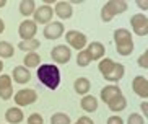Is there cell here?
Listing matches in <instances>:
<instances>
[{"mask_svg": "<svg viewBox=\"0 0 148 124\" xmlns=\"http://www.w3.org/2000/svg\"><path fill=\"white\" fill-rule=\"evenodd\" d=\"M38 79L47 88L56 90L59 87V83H60V72L52 64H44V65L39 67V70H38Z\"/></svg>", "mask_w": 148, "mask_h": 124, "instance_id": "cell-1", "label": "cell"}, {"mask_svg": "<svg viewBox=\"0 0 148 124\" xmlns=\"http://www.w3.org/2000/svg\"><path fill=\"white\" fill-rule=\"evenodd\" d=\"M99 72L103 74L106 80L109 82H117L124 77V72H125V67L122 64H116L111 59H104V61L99 62Z\"/></svg>", "mask_w": 148, "mask_h": 124, "instance_id": "cell-2", "label": "cell"}, {"mask_svg": "<svg viewBox=\"0 0 148 124\" xmlns=\"http://www.w3.org/2000/svg\"><path fill=\"white\" fill-rule=\"evenodd\" d=\"M114 41L117 44V52L121 56H129L134 51V41H132V34L130 31L119 28L114 31Z\"/></svg>", "mask_w": 148, "mask_h": 124, "instance_id": "cell-3", "label": "cell"}, {"mask_svg": "<svg viewBox=\"0 0 148 124\" xmlns=\"http://www.w3.org/2000/svg\"><path fill=\"white\" fill-rule=\"evenodd\" d=\"M127 8H129L127 2H122V0H109V2L104 3V7L101 10V18H103V21L109 23L116 15L127 12Z\"/></svg>", "mask_w": 148, "mask_h": 124, "instance_id": "cell-4", "label": "cell"}, {"mask_svg": "<svg viewBox=\"0 0 148 124\" xmlns=\"http://www.w3.org/2000/svg\"><path fill=\"white\" fill-rule=\"evenodd\" d=\"M130 23H132V28H134L135 34H138V36L148 34V18L145 15H142V13L134 15L130 18Z\"/></svg>", "mask_w": 148, "mask_h": 124, "instance_id": "cell-5", "label": "cell"}, {"mask_svg": "<svg viewBox=\"0 0 148 124\" xmlns=\"http://www.w3.org/2000/svg\"><path fill=\"white\" fill-rule=\"evenodd\" d=\"M65 39H67V43L75 49H83L86 46V36L83 34V33H80V31H75V30L69 31L65 34Z\"/></svg>", "mask_w": 148, "mask_h": 124, "instance_id": "cell-6", "label": "cell"}, {"mask_svg": "<svg viewBox=\"0 0 148 124\" xmlns=\"http://www.w3.org/2000/svg\"><path fill=\"white\" fill-rule=\"evenodd\" d=\"M36 98H38V93L34 90H20L15 95V101L18 106H28V105L36 101Z\"/></svg>", "mask_w": 148, "mask_h": 124, "instance_id": "cell-7", "label": "cell"}, {"mask_svg": "<svg viewBox=\"0 0 148 124\" xmlns=\"http://www.w3.org/2000/svg\"><path fill=\"white\" fill-rule=\"evenodd\" d=\"M51 56H52V59L57 64H67L70 61V57H72V52H70V49L67 46L60 44V46H57V48L52 49Z\"/></svg>", "mask_w": 148, "mask_h": 124, "instance_id": "cell-8", "label": "cell"}, {"mask_svg": "<svg viewBox=\"0 0 148 124\" xmlns=\"http://www.w3.org/2000/svg\"><path fill=\"white\" fill-rule=\"evenodd\" d=\"M36 31H38V28H36V23L31 21V20H25V21L20 25V36L23 38V41L34 39Z\"/></svg>", "mask_w": 148, "mask_h": 124, "instance_id": "cell-9", "label": "cell"}, {"mask_svg": "<svg viewBox=\"0 0 148 124\" xmlns=\"http://www.w3.org/2000/svg\"><path fill=\"white\" fill-rule=\"evenodd\" d=\"M132 88L140 98H148V80L145 77H135L134 82H132Z\"/></svg>", "mask_w": 148, "mask_h": 124, "instance_id": "cell-10", "label": "cell"}, {"mask_svg": "<svg viewBox=\"0 0 148 124\" xmlns=\"http://www.w3.org/2000/svg\"><path fill=\"white\" fill-rule=\"evenodd\" d=\"M52 13H54V10L49 5H42L38 10H34V23H42L44 25V23L51 21Z\"/></svg>", "mask_w": 148, "mask_h": 124, "instance_id": "cell-11", "label": "cell"}, {"mask_svg": "<svg viewBox=\"0 0 148 124\" xmlns=\"http://www.w3.org/2000/svg\"><path fill=\"white\" fill-rule=\"evenodd\" d=\"M62 33H64V25L59 21H54V23H49L46 30H44V38H47V39H57V38H60Z\"/></svg>", "mask_w": 148, "mask_h": 124, "instance_id": "cell-12", "label": "cell"}, {"mask_svg": "<svg viewBox=\"0 0 148 124\" xmlns=\"http://www.w3.org/2000/svg\"><path fill=\"white\" fill-rule=\"evenodd\" d=\"M13 93V87H12V79L8 75L0 77V98L2 100H10Z\"/></svg>", "mask_w": 148, "mask_h": 124, "instance_id": "cell-13", "label": "cell"}, {"mask_svg": "<svg viewBox=\"0 0 148 124\" xmlns=\"http://www.w3.org/2000/svg\"><path fill=\"white\" fill-rule=\"evenodd\" d=\"M119 95H122V92L117 85H109V87H104V88L101 90V100L104 103H109L111 100H114Z\"/></svg>", "mask_w": 148, "mask_h": 124, "instance_id": "cell-14", "label": "cell"}, {"mask_svg": "<svg viewBox=\"0 0 148 124\" xmlns=\"http://www.w3.org/2000/svg\"><path fill=\"white\" fill-rule=\"evenodd\" d=\"M56 13L57 17H60L62 20H67V18L72 17L73 13V8H72V5L69 2H57L56 5Z\"/></svg>", "mask_w": 148, "mask_h": 124, "instance_id": "cell-15", "label": "cell"}, {"mask_svg": "<svg viewBox=\"0 0 148 124\" xmlns=\"http://www.w3.org/2000/svg\"><path fill=\"white\" fill-rule=\"evenodd\" d=\"M31 79V74L26 67H15L13 69V80L16 83H28Z\"/></svg>", "mask_w": 148, "mask_h": 124, "instance_id": "cell-16", "label": "cell"}, {"mask_svg": "<svg viewBox=\"0 0 148 124\" xmlns=\"http://www.w3.org/2000/svg\"><path fill=\"white\" fill-rule=\"evenodd\" d=\"M86 51H88V54H90L91 61H98V59H101L104 56V46L101 44V43H96V41L90 44V48H88Z\"/></svg>", "mask_w": 148, "mask_h": 124, "instance_id": "cell-17", "label": "cell"}, {"mask_svg": "<svg viewBox=\"0 0 148 124\" xmlns=\"http://www.w3.org/2000/svg\"><path fill=\"white\" fill-rule=\"evenodd\" d=\"M5 118H7V121L12 124H18V123H21L23 121V111L20 110V108H10L7 113H5Z\"/></svg>", "mask_w": 148, "mask_h": 124, "instance_id": "cell-18", "label": "cell"}, {"mask_svg": "<svg viewBox=\"0 0 148 124\" xmlns=\"http://www.w3.org/2000/svg\"><path fill=\"white\" fill-rule=\"evenodd\" d=\"M73 87H75V92L78 93V95H85V93H88L90 92V88H91V83H90V80L88 79H77L75 80V83H73Z\"/></svg>", "mask_w": 148, "mask_h": 124, "instance_id": "cell-19", "label": "cell"}, {"mask_svg": "<svg viewBox=\"0 0 148 124\" xmlns=\"http://www.w3.org/2000/svg\"><path fill=\"white\" fill-rule=\"evenodd\" d=\"M108 105H109V108H111L112 111H122L124 108L127 106V100H125L124 95H119V96H116L114 100H111Z\"/></svg>", "mask_w": 148, "mask_h": 124, "instance_id": "cell-20", "label": "cell"}, {"mask_svg": "<svg viewBox=\"0 0 148 124\" xmlns=\"http://www.w3.org/2000/svg\"><path fill=\"white\" fill-rule=\"evenodd\" d=\"M82 108L88 113H93V111L98 110V101H96L95 96H85L82 100Z\"/></svg>", "mask_w": 148, "mask_h": 124, "instance_id": "cell-21", "label": "cell"}, {"mask_svg": "<svg viewBox=\"0 0 148 124\" xmlns=\"http://www.w3.org/2000/svg\"><path fill=\"white\" fill-rule=\"evenodd\" d=\"M34 2L33 0H23L21 3H20V13L25 15V17H29L33 12H34Z\"/></svg>", "mask_w": 148, "mask_h": 124, "instance_id": "cell-22", "label": "cell"}, {"mask_svg": "<svg viewBox=\"0 0 148 124\" xmlns=\"http://www.w3.org/2000/svg\"><path fill=\"white\" fill-rule=\"evenodd\" d=\"M41 46V43L38 39H29V41H21L20 44H18V48L21 49V51H34V49H38Z\"/></svg>", "mask_w": 148, "mask_h": 124, "instance_id": "cell-23", "label": "cell"}, {"mask_svg": "<svg viewBox=\"0 0 148 124\" xmlns=\"http://www.w3.org/2000/svg\"><path fill=\"white\" fill-rule=\"evenodd\" d=\"M15 52L13 46L10 43H5V41H0V57H12Z\"/></svg>", "mask_w": 148, "mask_h": 124, "instance_id": "cell-24", "label": "cell"}, {"mask_svg": "<svg viewBox=\"0 0 148 124\" xmlns=\"http://www.w3.org/2000/svg\"><path fill=\"white\" fill-rule=\"evenodd\" d=\"M39 61H41V57H39L36 52H29L26 57H25V65L33 69V67H38V65H39Z\"/></svg>", "mask_w": 148, "mask_h": 124, "instance_id": "cell-25", "label": "cell"}, {"mask_svg": "<svg viewBox=\"0 0 148 124\" xmlns=\"http://www.w3.org/2000/svg\"><path fill=\"white\" fill-rule=\"evenodd\" d=\"M90 62H91V57H90V54H88L86 49H85V51H80L78 57H77V64H78L80 67H86Z\"/></svg>", "mask_w": 148, "mask_h": 124, "instance_id": "cell-26", "label": "cell"}, {"mask_svg": "<svg viewBox=\"0 0 148 124\" xmlns=\"http://www.w3.org/2000/svg\"><path fill=\"white\" fill-rule=\"evenodd\" d=\"M51 124H70V118L64 113H57L51 118Z\"/></svg>", "mask_w": 148, "mask_h": 124, "instance_id": "cell-27", "label": "cell"}, {"mask_svg": "<svg viewBox=\"0 0 148 124\" xmlns=\"http://www.w3.org/2000/svg\"><path fill=\"white\" fill-rule=\"evenodd\" d=\"M127 124H145V121H143V118L140 114H130L129 116V121H127Z\"/></svg>", "mask_w": 148, "mask_h": 124, "instance_id": "cell-28", "label": "cell"}, {"mask_svg": "<svg viewBox=\"0 0 148 124\" xmlns=\"http://www.w3.org/2000/svg\"><path fill=\"white\" fill-rule=\"evenodd\" d=\"M28 124H44L42 118H41V114H31L29 118H28Z\"/></svg>", "mask_w": 148, "mask_h": 124, "instance_id": "cell-29", "label": "cell"}, {"mask_svg": "<svg viewBox=\"0 0 148 124\" xmlns=\"http://www.w3.org/2000/svg\"><path fill=\"white\" fill-rule=\"evenodd\" d=\"M138 64H140V67H143V69H147V67H148V51H145V52L140 56Z\"/></svg>", "mask_w": 148, "mask_h": 124, "instance_id": "cell-30", "label": "cell"}, {"mask_svg": "<svg viewBox=\"0 0 148 124\" xmlns=\"http://www.w3.org/2000/svg\"><path fill=\"white\" fill-rule=\"evenodd\" d=\"M108 124H124V121H122V118H119V116H111L108 119Z\"/></svg>", "mask_w": 148, "mask_h": 124, "instance_id": "cell-31", "label": "cell"}, {"mask_svg": "<svg viewBox=\"0 0 148 124\" xmlns=\"http://www.w3.org/2000/svg\"><path fill=\"white\" fill-rule=\"evenodd\" d=\"M77 124H95V123H93V121L90 119V118H86V116H83V118H80V119L77 121Z\"/></svg>", "mask_w": 148, "mask_h": 124, "instance_id": "cell-32", "label": "cell"}, {"mask_svg": "<svg viewBox=\"0 0 148 124\" xmlns=\"http://www.w3.org/2000/svg\"><path fill=\"white\" fill-rule=\"evenodd\" d=\"M142 111H143L145 114H148V105L147 103H142Z\"/></svg>", "mask_w": 148, "mask_h": 124, "instance_id": "cell-33", "label": "cell"}, {"mask_svg": "<svg viewBox=\"0 0 148 124\" xmlns=\"http://www.w3.org/2000/svg\"><path fill=\"white\" fill-rule=\"evenodd\" d=\"M3 30H5V23L2 21V18H0V34L3 33Z\"/></svg>", "mask_w": 148, "mask_h": 124, "instance_id": "cell-34", "label": "cell"}, {"mask_svg": "<svg viewBox=\"0 0 148 124\" xmlns=\"http://www.w3.org/2000/svg\"><path fill=\"white\" fill-rule=\"evenodd\" d=\"M138 5H140V7H142V8H147V7H148V3H147V2H138Z\"/></svg>", "mask_w": 148, "mask_h": 124, "instance_id": "cell-35", "label": "cell"}, {"mask_svg": "<svg viewBox=\"0 0 148 124\" xmlns=\"http://www.w3.org/2000/svg\"><path fill=\"white\" fill-rule=\"evenodd\" d=\"M5 3H7L5 0H0V7H5Z\"/></svg>", "mask_w": 148, "mask_h": 124, "instance_id": "cell-36", "label": "cell"}, {"mask_svg": "<svg viewBox=\"0 0 148 124\" xmlns=\"http://www.w3.org/2000/svg\"><path fill=\"white\" fill-rule=\"evenodd\" d=\"M2 69H3V62L0 61V72H2Z\"/></svg>", "mask_w": 148, "mask_h": 124, "instance_id": "cell-37", "label": "cell"}]
</instances>
